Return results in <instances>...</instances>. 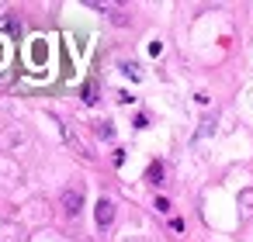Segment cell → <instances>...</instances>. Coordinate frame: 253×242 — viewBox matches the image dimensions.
<instances>
[{
  "label": "cell",
  "mask_w": 253,
  "mask_h": 242,
  "mask_svg": "<svg viewBox=\"0 0 253 242\" xmlns=\"http://www.w3.org/2000/svg\"><path fill=\"white\" fill-rule=\"evenodd\" d=\"M94 94H97V90H94V83H87V87H84V101H87V104H94V101H97Z\"/></svg>",
  "instance_id": "5b68a950"
},
{
  "label": "cell",
  "mask_w": 253,
  "mask_h": 242,
  "mask_svg": "<svg viewBox=\"0 0 253 242\" xmlns=\"http://www.w3.org/2000/svg\"><path fill=\"white\" fill-rule=\"evenodd\" d=\"M132 125H135V128H149V118H146V114H135V121H132Z\"/></svg>",
  "instance_id": "52a82bcc"
},
{
  "label": "cell",
  "mask_w": 253,
  "mask_h": 242,
  "mask_svg": "<svg viewBox=\"0 0 253 242\" xmlns=\"http://www.w3.org/2000/svg\"><path fill=\"white\" fill-rule=\"evenodd\" d=\"M94 221H97V228H108V225L115 221V201L101 197V201L94 204Z\"/></svg>",
  "instance_id": "6da1fadb"
},
{
  "label": "cell",
  "mask_w": 253,
  "mask_h": 242,
  "mask_svg": "<svg viewBox=\"0 0 253 242\" xmlns=\"http://www.w3.org/2000/svg\"><path fill=\"white\" fill-rule=\"evenodd\" d=\"M111 135H115V128H111V125L104 121V125H101V138H111Z\"/></svg>",
  "instance_id": "ba28073f"
},
{
  "label": "cell",
  "mask_w": 253,
  "mask_h": 242,
  "mask_svg": "<svg viewBox=\"0 0 253 242\" xmlns=\"http://www.w3.org/2000/svg\"><path fill=\"white\" fill-rule=\"evenodd\" d=\"M80 207H84V190H80V187H77V190H66V194H63V211H66L70 218H77Z\"/></svg>",
  "instance_id": "7a4b0ae2"
},
{
  "label": "cell",
  "mask_w": 253,
  "mask_h": 242,
  "mask_svg": "<svg viewBox=\"0 0 253 242\" xmlns=\"http://www.w3.org/2000/svg\"><path fill=\"white\" fill-rule=\"evenodd\" d=\"M239 201H243V207H250V204H253V190H246V194H243Z\"/></svg>",
  "instance_id": "9c48e42d"
},
{
  "label": "cell",
  "mask_w": 253,
  "mask_h": 242,
  "mask_svg": "<svg viewBox=\"0 0 253 242\" xmlns=\"http://www.w3.org/2000/svg\"><path fill=\"white\" fill-rule=\"evenodd\" d=\"M153 207H156L160 214H167V211H170V201H167V197H156V204H153Z\"/></svg>",
  "instance_id": "8992f818"
},
{
  "label": "cell",
  "mask_w": 253,
  "mask_h": 242,
  "mask_svg": "<svg viewBox=\"0 0 253 242\" xmlns=\"http://www.w3.org/2000/svg\"><path fill=\"white\" fill-rule=\"evenodd\" d=\"M146 180H149V183H163V163H153V166L146 170Z\"/></svg>",
  "instance_id": "3957f363"
},
{
  "label": "cell",
  "mask_w": 253,
  "mask_h": 242,
  "mask_svg": "<svg viewBox=\"0 0 253 242\" xmlns=\"http://www.w3.org/2000/svg\"><path fill=\"white\" fill-rule=\"evenodd\" d=\"M122 73H125V76H128V80H135V83H139V80H142V69H139V66H135V63H122Z\"/></svg>",
  "instance_id": "277c9868"
}]
</instances>
